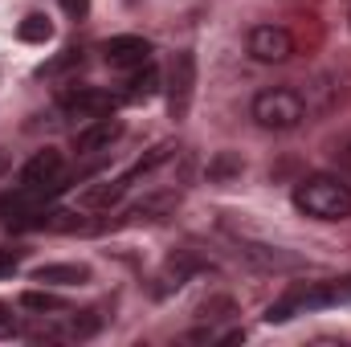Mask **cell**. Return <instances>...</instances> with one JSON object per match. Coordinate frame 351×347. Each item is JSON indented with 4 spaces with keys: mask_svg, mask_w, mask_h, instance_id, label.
Wrapping results in <instances>:
<instances>
[{
    "mask_svg": "<svg viewBox=\"0 0 351 347\" xmlns=\"http://www.w3.org/2000/svg\"><path fill=\"white\" fill-rule=\"evenodd\" d=\"M241 172H245V160L237 152H217L208 160V180L213 184H225V180H233V176H241Z\"/></svg>",
    "mask_w": 351,
    "mask_h": 347,
    "instance_id": "9a60e30c",
    "label": "cell"
},
{
    "mask_svg": "<svg viewBox=\"0 0 351 347\" xmlns=\"http://www.w3.org/2000/svg\"><path fill=\"white\" fill-rule=\"evenodd\" d=\"M16 37H21L25 45H45V41L53 37V25H49L45 12H29V16L16 25Z\"/></svg>",
    "mask_w": 351,
    "mask_h": 347,
    "instance_id": "4fadbf2b",
    "label": "cell"
},
{
    "mask_svg": "<svg viewBox=\"0 0 351 347\" xmlns=\"http://www.w3.org/2000/svg\"><path fill=\"white\" fill-rule=\"evenodd\" d=\"M8 172V152H0V176Z\"/></svg>",
    "mask_w": 351,
    "mask_h": 347,
    "instance_id": "d4e9b609",
    "label": "cell"
},
{
    "mask_svg": "<svg viewBox=\"0 0 351 347\" xmlns=\"http://www.w3.org/2000/svg\"><path fill=\"white\" fill-rule=\"evenodd\" d=\"M78 62H82V53H78V49H62V53H58L53 62H45L37 74H41V78H45V74H62V70H70V66H78Z\"/></svg>",
    "mask_w": 351,
    "mask_h": 347,
    "instance_id": "ac0fdd59",
    "label": "cell"
},
{
    "mask_svg": "<svg viewBox=\"0 0 351 347\" xmlns=\"http://www.w3.org/2000/svg\"><path fill=\"white\" fill-rule=\"evenodd\" d=\"M327 290H331V307H335V302H351V274L348 278H331Z\"/></svg>",
    "mask_w": 351,
    "mask_h": 347,
    "instance_id": "44dd1931",
    "label": "cell"
},
{
    "mask_svg": "<svg viewBox=\"0 0 351 347\" xmlns=\"http://www.w3.org/2000/svg\"><path fill=\"white\" fill-rule=\"evenodd\" d=\"M237 307H233V298H208L204 307H200V315L204 319H225V315H233Z\"/></svg>",
    "mask_w": 351,
    "mask_h": 347,
    "instance_id": "d6986e66",
    "label": "cell"
},
{
    "mask_svg": "<svg viewBox=\"0 0 351 347\" xmlns=\"http://www.w3.org/2000/svg\"><path fill=\"white\" fill-rule=\"evenodd\" d=\"M62 106H66L74 119H86L90 123V119L110 115V110H114V98L98 86H78V90H66V94H62Z\"/></svg>",
    "mask_w": 351,
    "mask_h": 347,
    "instance_id": "8992f818",
    "label": "cell"
},
{
    "mask_svg": "<svg viewBox=\"0 0 351 347\" xmlns=\"http://www.w3.org/2000/svg\"><path fill=\"white\" fill-rule=\"evenodd\" d=\"M250 115H254V123L265 127V131H294L306 119V98L290 86H269L262 94H254Z\"/></svg>",
    "mask_w": 351,
    "mask_h": 347,
    "instance_id": "7a4b0ae2",
    "label": "cell"
},
{
    "mask_svg": "<svg viewBox=\"0 0 351 347\" xmlns=\"http://www.w3.org/2000/svg\"><path fill=\"white\" fill-rule=\"evenodd\" d=\"M114 139H123V123L114 115H102V119H90L86 127L78 131L74 147H78V156H94V152H106Z\"/></svg>",
    "mask_w": 351,
    "mask_h": 347,
    "instance_id": "52a82bcc",
    "label": "cell"
},
{
    "mask_svg": "<svg viewBox=\"0 0 351 347\" xmlns=\"http://www.w3.org/2000/svg\"><path fill=\"white\" fill-rule=\"evenodd\" d=\"M343 172L351 176V143H348V147H343Z\"/></svg>",
    "mask_w": 351,
    "mask_h": 347,
    "instance_id": "cb8c5ba5",
    "label": "cell"
},
{
    "mask_svg": "<svg viewBox=\"0 0 351 347\" xmlns=\"http://www.w3.org/2000/svg\"><path fill=\"white\" fill-rule=\"evenodd\" d=\"M12 335H21V327H16V319H12V311L0 302V339H12Z\"/></svg>",
    "mask_w": 351,
    "mask_h": 347,
    "instance_id": "7402d4cb",
    "label": "cell"
},
{
    "mask_svg": "<svg viewBox=\"0 0 351 347\" xmlns=\"http://www.w3.org/2000/svg\"><path fill=\"white\" fill-rule=\"evenodd\" d=\"M102 327V319L94 315V311H86V315H74L66 327H62V335H70V339H86V335H94Z\"/></svg>",
    "mask_w": 351,
    "mask_h": 347,
    "instance_id": "e0dca14e",
    "label": "cell"
},
{
    "mask_svg": "<svg viewBox=\"0 0 351 347\" xmlns=\"http://www.w3.org/2000/svg\"><path fill=\"white\" fill-rule=\"evenodd\" d=\"M200 270V261L192 258V254H176V258H168V265H164V274H160V286H156V294H168V290H180L192 274Z\"/></svg>",
    "mask_w": 351,
    "mask_h": 347,
    "instance_id": "30bf717a",
    "label": "cell"
},
{
    "mask_svg": "<svg viewBox=\"0 0 351 347\" xmlns=\"http://www.w3.org/2000/svg\"><path fill=\"white\" fill-rule=\"evenodd\" d=\"M102 58H106V66H114V70H139V66L152 58V41H147V37H135V33H123V37H110V41L102 45Z\"/></svg>",
    "mask_w": 351,
    "mask_h": 347,
    "instance_id": "5b68a950",
    "label": "cell"
},
{
    "mask_svg": "<svg viewBox=\"0 0 351 347\" xmlns=\"http://www.w3.org/2000/svg\"><path fill=\"white\" fill-rule=\"evenodd\" d=\"M21 307H25V311H37V315L70 311V307H66V298H58V294H49V290H25V294H21Z\"/></svg>",
    "mask_w": 351,
    "mask_h": 347,
    "instance_id": "2e32d148",
    "label": "cell"
},
{
    "mask_svg": "<svg viewBox=\"0 0 351 347\" xmlns=\"http://www.w3.org/2000/svg\"><path fill=\"white\" fill-rule=\"evenodd\" d=\"M53 180H62V152H53V147H41L21 168V184H53Z\"/></svg>",
    "mask_w": 351,
    "mask_h": 347,
    "instance_id": "ba28073f",
    "label": "cell"
},
{
    "mask_svg": "<svg viewBox=\"0 0 351 347\" xmlns=\"http://www.w3.org/2000/svg\"><path fill=\"white\" fill-rule=\"evenodd\" d=\"M156 90H160V70H156L152 62H143V66H139V74L127 82V98H131V102H147Z\"/></svg>",
    "mask_w": 351,
    "mask_h": 347,
    "instance_id": "5bb4252c",
    "label": "cell"
},
{
    "mask_svg": "<svg viewBox=\"0 0 351 347\" xmlns=\"http://www.w3.org/2000/svg\"><path fill=\"white\" fill-rule=\"evenodd\" d=\"M21 270V250H12V246H0V278H12Z\"/></svg>",
    "mask_w": 351,
    "mask_h": 347,
    "instance_id": "ffe728a7",
    "label": "cell"
},
{
    "mask_svg": "<svg viewBox=\"0 0 351 347\" xmlns=\"http://www.w3.org/2000/svg\"><path fill=\"white\" fill-rule=\"evenodd\" d=\"M176 204H180V196H176V192L147 196V200H139V204H131V208H127L123 225H135V221H164V217H172V213H176Z\"/></svg>",
    "mask_w": 351,
    "mask_h": 347,
    "instance_id": "9c48e42d",
    "label": "cell"
},
{
    "mask_svg": "<svg viewBox=\"0 0 351 347\" xmlns=\"http://www.w3.org/2000/svg\"><path fill=\"white\" fill-rule=\"evenodd\" d=\"M192 94H196V53L180 49L172 58V66H168V115H172L176 123L188 119Z\"/></svg>",
    "mask_w": 351,
    "mask_h": 347,
    "instance_id": "3957f363",
    "label": "cell"
},
{
    "mask_svg": "<svg viewBox=\"0 0 351 347\" xmlns=\"http://www.w3.org/2000/svg\"><path fill=\"white\" fill-rule=\"evenodd\" d=\"M241 250H245V258L254 261V265H262V270H298L302 265L298 258H290V254H282L274 246H258V241H245Z\"/></svg>",
    "mask_w": 351,
    "mask_h": 347,
    "instance_id": "7c38bea8",
    "label": "cell"
},
{
    "mask_svg": "<svg viewBox=\"0 0 351 347\" xmlns=\"http://www.w3.org/2000/svg\"><path fill=\"white\" fill-rule=\"evenodd\" d=\"M250 53L265 66H282L294 58V37L282 25H258V29H250Z\"/></svg>",
    "mask_w": 351,
    "mask_h": 347,
    "instance_id": "277c9868",
    "label": "cell"
},
{
    "mask_svg": "<svg viewBox=\"0 0 351 347\" xmlns=\"http://www.w3.org/2000/svg\"><path fill=\"white\" fill-rule=\"evenodd\" d=\"M294 204L315 221H348L351 217V184L339 176H306L294 188Z\"/></svg>",
    "mask_w": 351,
    "mask_h": 347,
    "instance_id": "6da1fadb",
    "label": "cell"
},
{
    "mask_svg": "<svg viewBox=\"0 0 351 347\" xmlns=\"http://www.w3.org/2000/svg\"><path fill=\"white\" fill-rule=\"evenodd\" d=\"M86 278V265H37L33 270V282H41V286H82Z\"/></svg>",
    "mask_w": 351,
    "mask_h": 347,
    "instance_id": "8fae6325",
    "label": "cell"
},
{
    "mask_svg": "<svg viewBox=\"0 0 351 347\" xmlns=\"http://www.w3.org/2000/svg\"><path fill=\"white\" fill-rule=\"evenodd\" d=\"M62 8H66L74 21H82V16L90 12V0H62Z\"/></svg>",
    "mask_w": 351,
    "mask_h": 347,
    "instance_id": "603a6c76",
    "label": "cell"
}]
</instances>
